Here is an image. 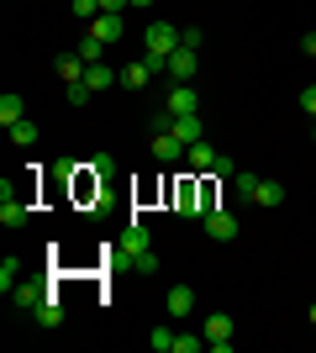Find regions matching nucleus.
<instances>
[{"mask_svg":"<svg viewBox=\"0 0 316 353\" xmlns=\"http://www.w3.org/2000/svg\"><path fill=\"white\" fill-rule=\"evenodd\" d=\"M185 148H190V143H185L180 132H153V159H158V163H180Z\"/></svg>","mask_w":316,"mask_h":353,"instance_id":"6e6552de","label":"nucleus"},{"mask_svg":"<svg viewBox=\"0 0 316 353\" xmlns=\"http://www.w3.org/2000/svg\"><path fill=\"white\" fill-rule=\"evenodd\" d=\"M85 169H90V174H111V169H116V163H111V153H95V163H85Z\"/></svg>","mask_w":316,"mask_h":353,"instance_id":"cd10ccee","label":"nucleus"},{"mask_svg":"<svg viewBox=\"0 0 316 353\" xmlns=\"http://www.w3.org/2000/svg\"><path fill=\"white\" fill-rule=\"evenodd\" d=\"M132 6H153V0H132Z\"/></svg>","mask_w":316,"mask_h":353,"instance_id":"c9c22d12","label":"nucleus"},{"mask_svg":"<svg viewBox=\"0 0 316 353\" xmlns=\"http://www.w3.org/2000/svg\"><path fill=\"white\" fill-rule=\"evenodd\" d=\"M16 285H21V264H16V259H6V264H0V290L11 295Z\"/></svg>","mask_w":316,"mask_h":353,"instance_id":"aec40b11","label":"nucleus"},{"mask_svg":"<svg viewBox=\"0 0 316 353\" xmlns=\"http://www.w3.org/2000/svg\"><path fill=\"white\" fill-rule=\"evenodd\" d=\"M53 174H59V179H74L79 163H74V159H53Z\"/></svg>","mask_w":316,"mask_h":353,"instance_id":"c756f323","label":"nucleus"},{"mask_svg":"<svg viewBox=\"0 0 316 353\" xmlns=\"http://www.w3.org/2000/svg\"><path fill=\"white\" fill-rule=\"evenodd\" d=\"M21 117H27V105H21V95H0V121H6V127H16Z\"/></svg>","mask_w":316,"mask_h":353,"instance_id":"6ab92c4d","label":"nucleus"},{"mask_svg":"<svg viewBox=\"0 0 316 353\" xmlns=\"http://www.w3.org/2000/svg\"><path fill=\"white\" fill-rule=\"evenodd\" d=\"M85 69H90V63L79 59V48H74V53H63V59H59V79H63V85H79V79H85Z\"/></svg>","mask_w":316,"mask_h":353,"instance_id":"ddd939ff","label":"nucleus"},{"mask_svg":"<svg viewBox=\"0 0 316 353\" xmlns=\"http://www.w3.org/2000/svg\"><path fill=\"white\" fill-rule=\"evenodd\" d=\"M121 253H127V264H132L137 274H153V269H158V259L148 253V227H143V221H132V227L121 232Z\"/></svg>","mask_w":316,"mask_h":353,"instance_id":"f03ea898","label":"nucleus"},{"mask_svg":"<svg viewBox=\"0 0 316 353\" xmlns=\"http://www.w3.org/2000/svg\"><path fill=\"white\" fill-rule=\"evenodd\" d=\"M196 69H200V53L196 48H174V53H169V79H174V85H190V79H196Z\"/></svg>","mask_w":316,"mask_h":353,"instance_id":"39448f33","label":"nucleus"},{"mask_svg":"<svg viewBox=\"0 0 316 353\" xmlns=\"http://www.w3.org/2000/svg\"><path fill=\"white\" fill-rule=\"evenodd\" d=\"M90 95H95V90L85 85V79H79V85H69V105H90Z\"/></svg>","mask_w":316,"mask_h":353,"instance_id":"a878e982","label":"nucleus"},{"mask_svg":"<svg viewBox=\"0 0 316 353\" xmlns=\"http://www.w3.org/2000/svg\"><path fill=\"white\" fill-rule=\"evenodd\" d=\"M27 216H32L27 195L16 190L11 179H0V221H6V227H27Z\"/></svg>","mask_w":316,"mask_h":353,"instance_id":"7ed1b4c3","label":"nucleus"},{"mask_svg":"<svg viewBox=\"0 0 316 353\" xmlns=\"http://www.w3.org/2000/svg\"><path fill=\"white\" fill-rule=\"evenodd\" d=\"M143 48H148V59H169L174 48H180V27H169V21H153L143 32Z\"/></svg>","mask_w":316,"mask_h":353,"instance_id":"20e7f679","label":"nucleus"},{"mask_svg":"<svg viewBox=\"0 0 316 353\" xmlns=\"http://www.w3.org/2000/svg\"><path fill=\"white\" fill-rule=\"evenodd\" d=\"M216 159H222V153H216V148H211L206 137L185 148V163H190V169H216Z\"/></svg>","mask_w":316,"mask_h":353,"instance_id":"f8f14e48","label":"nucleus"},{"mask_svg":"<svg viewBox=\"0 0 316 353\" xmlns=\"http://www.w3.org/2000/svg\"><path fill=\"white\" fill-rule=\"evenodd\" d=\"M311 327H316V301H311Z\"/></svg>","mask_w":316,"mask_h":353,"instance_id":"f704fd0d","label":"nucleus"},{"mask_svg":"<svg viewBox=\"0 0 316 353\" xmlns=\"http://www.w3.org/2000/svg\"><path fill=\"white\" fill-rule=\"evenodd\" d=\"M121 32H127V21H121V16H111V11H101V16L90 21V37H95V43H116Z\"/></svg>","mask_w":316,"mask_h":353,"instance_id":"9d476101","label":"nucleus"},{"mask_svg":"<svg viewBox=\"0 0 316 353\" xmlns=\"http://www.w3.org/2000/svg\"><path fill=\"white\" fill-rule=\"evenodd\" d=\"M11 137H16V143H21V148H32V143H37V127H32V121L21 117V121H16V127H11Z\"/></svg>","mask_w":316,"mask_h":353,"instance_id":"412c9836","label":"nucleus"},{"mask_svg":"<svg viewBox=\"0 0 316 353\" xmlns=\"http://www.w3.org/2000/svg\"><path fill=\"white\" fill-rule=\"evenodd\" d=\"M311 137H316V121H311Z\"/></svg>","mask_w":316,"mask_h":353,"instance_id":"e433bc0d","label":"nucleus"},{"mask_svg":"<svg viewBox=\"0 0 316 353\" xmlns=\"http://www.w3.org/2000/svg\"><path fill=\"white\" fill-rule=\"evenodd\" d=\"M253 206H285V185H280V179H258Z\"/></svg>","mask_w":316,"mask_h":353,"instance_id":"4468645a","label":"nucleus"},{"mask_svg":"<svg viewBox=\"0 0 316 353\" xmlns=\"http://www.w3.org/2000/svg\"><path fill=\"white\" fill-rule=\"evenodd\" d=\"M127 6H132V0H101V11H111V16H121Z\"/></svg>","mask_w":316,"mask_h":353,"instance_id":"473e14b6","label":"nucleus"},{"mask_svg":"<svg viewBox=\"0 0 316 353\" xmlns=\"http://www.w3.org/2000/svg\"><path fill=\"white\" fill-rule=\"evenodd\" d=\"M11 301H16V306H27V311H37V306L48 301V290H43V285H16Z\"/></svg>","mask_w":316,"mask_h":353,"instance_id":"dca6fc26","label":"nucleus"},{"mask_svg":"<svg viewBox=\"0 0 316 353\" xmlns=\"http://www.w3.org/2000/svg\"><path fill=\"white\" fill-rule=\"evenodd\" d=\"M101 53H105V43H95V37L79 43V59H85V63H101Z\"/></svg>","mask_w":316,"mask_h":353,"instance_id":"5701e85b","label":"nucleus"},{"mask_svg":"<svg viewBox=\"0 0 316 353\" xmlns=\"http://www.w3.org/2000/svg\"><path fill=\"white\" fill-rule=\"evenodd\" d=\"M206 348L211 353H232V316H227V311L206 316Z\"/></svg>","mask_w":316,"mask_h":353,"instance_id":"423d86ee","label":"nucleus"},{"mask_svg":"<svg viewBox=\"0 0 316 353\" xmlns=\"http://www.w3.org/2000/svg\"><path fill=\"white\" fill-rule=\"evenodd\" d=\"M232 185H238V195H242V201H253V190H258V174H238Z\"/></svg>","mask_w":316,"mask_h":353,"instance_id":"bb28decb","label":"nucleus"},{"mask_svg":"<svg viewBox=\"0 0 316 353\" xmlns=\"http://www.w3.org/2000/svg\"><path fill=\"white\" fill-rule=\"evenodd\" d=\"M85 85H90V90H105V85H121V74L111 69V63H90V69H85Z\"/></svg>","mask_w":316,"mask_h":353,"instance_id":"2eb2a0df","label":"nucleus"},{"mask_svg":"<svg viewBox=\"0 0 316 353\" xmlns=\"http://www.w3.org/2000/svg\"><path fill=\"white\" fill-rule=\"evenodd\" d=\"M148 343H153L158 353H174V332H169V327H153V332H148Z\"/></svg>","mask_w":316,"mask_h":353,"instance_id":"4be33fe9","label":"nucleus"},{"mask_svg":"<svg viewBox=\"0 0 316 353\" xmlns=\"http://www.w3.org/2000/svg\"><path fill=\"white\" fill-rule=\"evenodd\" d=\"M301 53H306V59H316V32H306V37H301Z\"/></svg>","mask_w":316,"mask_h":353,"instance_id":"72a5a7b5","label":"nucleus"},{"mask_svg":"<svg viewBox=\"0 0 316 353\" xmlns=\"http://www.w3.org/2000/svg\"><path fill=\"white\" fill-rule=\"evenodd\" d=\"M169 132H180L185 143H200V137H206V127H200V111H196V117H174V127H169Z\"/></svg>","mask_w":316,"mask_h":353,"instance_id":"f3484780","label":"nucleus"},{"mask_svg":"<svg viewBox=\"0 0 316 353\" xmlns=\"http://www.w3.org/2000/svg\"><path fill=\"white\" fill-rule=\"evenodd\" d=\"M301 111L316 121V85H306V95H301Z\"/></svg>","mask_w":316,"mask_h":353,"instance_id":"2f4dec72","label":"nucleus"},{"mask_svg":"<svg viewBox=\"0 0 316 353\" xmlns=\"http://www.w3.org/2000/svg\"><path fill=\"white\" fill-rule=\"evenodd\" d=\"M180 43H185V48H196V53H200V43H206V37H200V27H185V32H180Z\"/></svg>","mask_w":316,"mask_h":353,"instance_id":"7c9ffc66","label":"nucleus"},{"mask_svg":"<svg viewBox=\"0 0 316 353\" xmlns=\"http://www.w3.org/2000/svg\"><path fill=\"white\" fill-rule=\"evenodd\" d=\"M200 348H206V332H200V338H185V332L174 338V353H200Z\"/></svg>","mask_w":316,"mask_h":353,"instance_id":"b1692460","label":"nucleus"},{"mask_svg":"<svg viewBox=\"0 0 316 353\" xmlns=\"http://www.w3.org/2000/svg\"><path fill=\"white\" fill-rule=\"evenodd\" d=\"M74 16L79 21H95V16H101V0H74Z\"/></svg>","mask_w":316,"mask_h":353,"instance_id":"393cba45","label":"nucleus"},{"mask_svg":"<svg viewBox=\"0 0 316 353\" xmlns=\"http://www.w3.org/2000/svg\"><path fill=\"white\" fill-rule=\"evenodd\" d=\"M169 111H174V117H196V111H200L196 90H190V85H174V90H169Z\"/></svg>","mask_w":316,"mask_h":353,"instance_id":"9b49d317","label":"nucleus"},{"mask_svg":"<svg viewBox=\"0 0 316 353\" xmlns=\"http://www.w3.org/2000/svg\"><path fill=\"white\" fill-rule=\"evenodd\" d=\"M200 221H206V232L216 237V243H232V237H238V216H232V211H222V206H211Z\"/></svg>","mask_w":316,"mask_h":353,"instance_id":"0eeeda50","label":"nucleus"},{"mask_svg":"<svg viewBox=\"0 0 316 353\" xmlns=\"http://www.w3.org/2000/svg\"><path fill=\"white\" fill-rule=\"evenodd\" d=\"M164 311H169V316H180V322H185V316L196 311V290H190V285H174V290L164 295Z\"/></svg>","mask_w":316,"mask_h":353,"instance_id":"1a4fd4ad","label":"nucleus"},{"mask_svg":"<svg viewBox=\"0 0 316 353\" xmlns=\"http://www.w3.org/2000/svg\"><path fill=\"white\" fill-rule=\"evenodd\" d=\"M211 174H216V179H238V163H232V159H227V153H222V159H216V169H211Z\"/></svg>","mask_w":316,"mask_h":353,"instance_id":"c85d7f7f","label":"nucleus"},{"mask_svg":"<svg viewBox=\"0 0 316 353\" xmlns=\"http://www.w3.org/2000/svg\"><path fill=\"white\" fill-rule=\"evenodd\" d=\"M37 327H63V301L59 295H48L43 306H37Z\"/></svg>","mask_w":316,"mask_h":353,"instance_id":"a211bd4d","label":"nucleus"},{"mask_svg":"<svg viewBox=\"0 0 316 353\" xmlns=\"http://www.w3.org/2000/svg\"><path fill=\"white\" fill-rule=\"evenodd\" d=\"M169 206L180 211V216H206V211H211V190L200 185L196 174H180V179H174V190H169Z\"/></svg>","mask_w":316,"mask_h":353,"instance_id":"f257e3e1","label":"nucleus"}]
</instances>
